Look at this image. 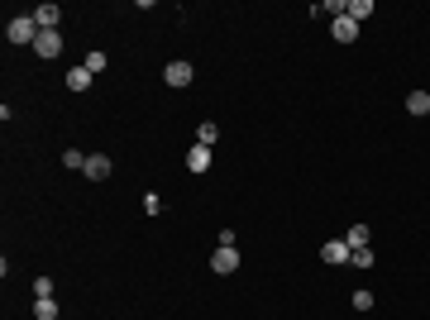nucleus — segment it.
<instances>
[{
  "label": "nucleus",
  "mask_w": 430,
  "mask_h": 320,
  "mask_svg": "<svg viewBox=\"0 0 430 320\" xmlns=\"http://www.w3.org/2000/svg\"><path fill=\"white\" fill-rule=\"evenodd\" d=\"M38 34H43V29H38L34 14H10V24H5V38H10V43H29V48H34Z\"/></svg>",
  "instance_id": "nucleus-1"
},
{
  "label": "nucleus",
  "mask_w": 430,
  "mask_h": 320,
  "mask_svg": "<svg viewBox=\"0 0 430 320\" xmlns=\"http://www.w3.org/2000/svg\"><path fill=\"white\" fill-rule=\"evenodd\" d=\"M34 53H38V58H48V62H53V58H58V53H63V34H58V29H43V34H38V38H34Z\"/></svg>",
  "instance_id": "nucleus-2"
},
{
  "label": "nucleus",
  "mask_w": 430,
  "mask_h": 320,
  "mask_svg": "<svg viewBox=\"0 0 430 320\" xmlns=\"http://www.w3.org/2000/svg\"><path fill=\"white\" fill-rule=\"evenodd\" d=\"M163 82H168V87H192V62H182V58L168 62V67H163Z\"/></svg>",
  "instance_id": "nucleus-3"
},
{
  "label": "nucleus",
  "mask_w": 430,
  "mask_h": 320,
  "mask_svg": "<svg viewBox=\"0 0 430 320\" xmlns=\"http://www.w3.org/2000/svg\"><path fill=\"white\" fill-rule=\"evenodd\" d=\"M321 263H349V239H330V244H321Z\"/></svg>",
  "instance_id": "nucleus-4"
},
{
  "label": "nucleus",
  "mask_w": 430,
  "mask_h": 320,
  "mask_svg": "<svg viewBox=\"0 0 430 320\" xmlns=\"http://www.w3.org/2000/svg\"><path fill=\"white\" fill-rule=\"evenodd\" d=\"M211 268H215V273H234V268H239V249H220V244H215Z\"/></svg>",
  "instance_id": "nucleus-5"
},
{
  "label": "nucleus",
  "mask_w": 430,
  "mask_h": 320,
  "mask_svg": "<svg viewBox=\"0 0 430 320\" xmlns=\"http://www.w3.org/2000/svg\"><path fill=\"white\" fill-rule=\"evenodd\" d=\"M330 34H335L339 43H354V38H359V19H349V14H339V19L330 24Z\"/></svg>",
  "instance_id": "nucleus-6"
},
{
  "label": "nucleus",
  "mask_w": 430,
  "mask_h": 320,
  "mask_svg": "<svg viewBox=\"0 0 430 320\" xmlns=\"http://www.w3.org/2000/svg\"><path fill=\"white\" fill-rule=\"evenodd\" d=\"M206 168H211V148H206V144H196V148L187 153V172H196V177H201Z\"/></svg>",
  "instance_id": "nucleus-7"
},
{
  "label": "nucleus",
  "mask_w": 430,
  "mask_h": 320,
  "mask_svg": "<svg viewBox=\"0 0 430 320\" xmlns=\"http://www.w3.org/2000/svg\"><path fill=\"white\" fill-rule=\"evenodd\" d=\"M87 177H91V182H106L110 177V158L106 153H91V158H87Z\"/></svg>",
  "instance_id": "nucleus-8"
},
{
  "label": "nucleus",
  "mask_w": 430,
  "mask_h": 320,
  "mask_svg": "<svg viewBox=\"0 0 430 320\" xmlns=\"http://www.w3.org/2000/svg\"><path fill=\"white\" fill-rule=\"evenodd\" d=\"M34 19H38V29H58L63 10H58V5H38V10H34Z\"/></svg>",
  "instance_id": "nucleus-9"
},
{
  "label": "nucleus",
  "mask_w": 430,
  "mask_h": 320,
  "mask_svg": "<svg viewBox=\"0 0 430 320\" xmlns=\"http://www.w3.org/2000/svg\"><path fill=\"white\" fill-rule=\"evenodd\" d=\"M67 91H91V72L87 67H72L67 72Z\"/></svg>",
  "instance_id": "nucleus-10"
},
{
  "label": "nucleus",
  "mask_w": 430,
  "mask_h": 320,
  "mask_svg": "<svg viewBox=\"0 0 430 320\" xmlns=\"http://www.w3.org/2000/svg\"><path fill=\"white\" fill-rule=\"evenodd\" d=\"M34 320H58V301L53 297H38L34 301Z\"/></svg>",
  "instance_id": "nucleus-11"
},
{
  "label": "nucleus",
  "mask_w": 430,
  "mask_h": 320,
  "mask_svg": "<svg viewBox=\"0 0 430 320\" xmlns=\"http://www.w3.org/2000/svg\"><path fill=\"white\" fill-rule=\"evenodd\" d=\"M407 110H411V115H430V91H411V96H407Z\"/></svg>",
  "instance_id": "nucleus-12"
},
{
  "label": "nucleus",
  "mask_w": 430,
  "mask_h": 320,
  "mask_svg": "<svg viewBox=\"0 0 430 320\" xmlns=\"http://www.w3.org/2000/svg\"><path fill=\"white\" fill-rule=\"evenodd\" d=\"M344 14H349V19H359V24H363V19H368V14H373V0H349V10H344Z\"/></svg>",
  "instance_id": "nucleus-13"
},
{
  "label": "nucleus",
  "mask_w": 430,
  "mask_h": 320,
  "mask_svg": "<svg viewBox=\"0 0 430 320\" xmlns=\"http://www.w3.org/2000/svg\"><path fill=\"white\" fill-rule=\"evenodd\" d=\"M349 263H354V268H373V249H368V244L349 249Z\"/></svg>",
  "instance_id": "nucleus-14"
},
{
  "label": "nucleus",
  "mask_w": 430,
  "mask_h": 320,
  "mask_svg": "<svg viewBox=\"0 0 430 320\" xmlns=\"http://www.w3.org/2000/svg\"><path fill=\"white\" fill-rule=\"evenodd\" d=\"M63 168H72V172H87V158H82L77 148H67V153H63Z\"/></svg>",
  "instance_id": "nucleus-15"
},
{
  "label": "nucleus",
  "mask_w": 430,
  "mask_h": 320,
  "mask_svg": "<svg viewBox=\"0 0 430 320\" xmlns=\"http://www.w3.org/2000/svg\"><path fill=\"white\" fill-rule=\"evenodd\" d=\"M215 139H220V129H215L211 119H206V124H201V129H196V144H206V148H211Z\"/></svg>",
  "instance_id": "nucleus-16"
},
{
  "label": "nucleus",
  "mask_w": 430,
  "mask_h": 320,
  "mask_svg": "<svg viewBox=\"0 0 430 320\" xmlns=\"http://www.w3.org/2000/svg\"><path fill=\"white\" fill-rule=\"evenodd\" d=\"M87 72H91V77L106 72V53H87Z\"/></svg>",
  "instance_id": "nucleus-17"
},
{
  "label": "nucleus",
  "mask_w": 430,
  "mask_h": 320,
  "mask_svg": "<svg viewBox=\"0 0 430 320\" xmlns=\"http://www.w3.org/2000/svg\"><path fill=\"white\" fill-rule=\"evenodd\" d=\"M359 244H368V225H354L349 229V249H359Z\"/></svg>",
  "instance_id": "nucleus-18"
},
{
  "label": "nucleus",
  "mask_w": 430,
  "mask_h": 320,
  "mask_svg": "<svg viewBox=\"0 0 430 320\" xmlns=\"http://www.w3.org/2000/svg\"><path fill=\"white\" fill-rule=\"evenodd\" d=\"M354 311H373V292L359 287V292H354Z\"/></svg>",
  "instance_id": "nucleus-19"
}]
</instances>
